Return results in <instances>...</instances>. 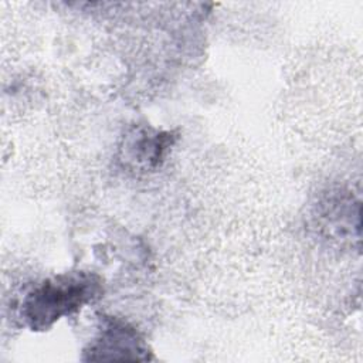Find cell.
<instances>
[{
	"label": "cell",
	"mask_w": 363,
	"mask_h": 363,
	"mask_svg": "<svg viewBox=\"0 0 363 363\" xmlns=\"http://www.w3.org/2000/svg\"><path fill=\"white\" fill-rule=\"evenodd\" d=\"M172 145V133L139 128L125 138V159L138 167L153 169L159 166Z\"/></svg>",
	"instance_id": "obj_3"
},
{
	"label": "cell",
	"mask_w": 363,
	"mask_h": 363,
	"mask_svg": "<svg viewBox=\"0 0 363 363\" xmlns=\"http://www.w3.org/2000/svg\"><path fill=\"white\" fill-rule=\"evenodd\" d=\"M102 279L89 271H69L34 286L21 302V318L31 330H47L58 319L101 298Z\"/></svg>",
	"instance_id": "obj_1"
},
{
	"label": "cell",
	"mask_w": 363,
	"mask_h": 363,
	"mask_svg": "<svg viewBox=\"0 0 363 363\" xmlns=\"http://www.w3.org/2000/svg\"><path fill=\"white\" fill-rule=\"evenodd\" d=\"M91 360H146L149 349L140 333L118 318H105L99 335L89 346Z\"/></svg>",
	"instance_id": "obj_2"
}]
</instances>
